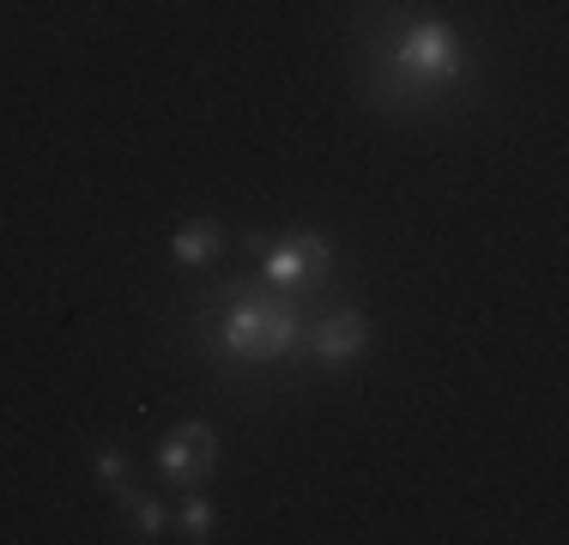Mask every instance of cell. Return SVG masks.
Wrapping results in <instances>:
<instances>
[{"instance_id":"cell-9","label":"cell","mask_w":569,"mask_h":545,"mask_svg":"<svg viewBox=\"0 0 569 545\" xmlns=\"http://www.w3.org/2000/svg\"><path fill=\"white\" fill-rule=\"evenodd\" d=\"M91 467H98V485H110L116 497L128 490V455H116V448H103V455L91 460Z\"/></svg>"},{"instance_id":"cell-2","label":"cell","mask_w":569,"mask_h":545,"mask_svg":"<svg viewBox=\"0 0 569 545\" xmlns=\"http://www.w3.org/2000/svg\"><path fill=\"white\" fill-rule=\"evenodd\" d=\"M460 61H467V54H460V37H455V24H442V19H412L395 37V73L412 86V98L418 91H437V86H455Z\"/></svg>"},{"instance_id":"cell-5","label":"cell","mask_w":569,"mask_h":545,"mask_svg":"<svg viewBox=\"0 0 569 545\" xmlns=\"http://www.w3.org/2000/svg\"><path fill=\"white\" fill-rule=\"evenodd\" d=\"M303 346H309V358L316 364H351V358H363V346H370V321L358 316V309H333V316H321L316 327H303Z\"/></svg>"},{"instance_id":"cell-4","label":"cell","mask_w":569,"mask_h":545,"mask_svg":"<svg viewBox=\"0 0 569 545\" xmlns=\"http://www.w3.org/2000/svg\"><path fill=\"white\" fill-rule=\"evenodd\" d=\"M212 467H219V436L207 425H176L164 436V448H158V473L170 485H200L212 479Z\"/></svg>"},{"instance_id":"cell-1","label":"cell","mask_w":569,"mask_h":545,"mask_svg":"<svg viewBox=\"0 0 569 545\" xmlns=\"http://www.w3.org/2000/svg\"><path fill=\"white\" fill-rule=\"evenodd\" d=\"M219 346L224 358H242V364H273L284 351L303 346V321L284 297H249V304L224 309L219 321Z\"/></svg>"},{"instance_id":"cell-6","label":"cell","mask_w":569,"mask_h":545,"mask_svg":"<svg viewBox=\"0 0 569 545\" xmlns=\"http://www.w3.org/2000/svg\"><path fill=\"white\" fill-rule=\"evenodd\" d=\"M219 249H224V230L212 225V218H194V225H182V230L170 237V255H176V267H207Z\"/></svg>"},{"instance_id":"cell-8","label":"cell","mask_w":569,"mask_h":545,"mask_svg":"<svg viewBox=\"0 0 569 545\" xmlns=\"http://www.w3.org/2000/svg\"><path fill=\"white\" fill-rule=\"evenodd\" d=\"M182 534L188 539H212V503L207 497H188L182 503Z\"/></svg>"},{"instance_id":"cell-3","label":"cell","mask_w":569,"mask_h":545,"mask_svg":"<svg viewBox=\"0 0 569 545\" xmlns=\"http://www.w3.org/2000/svg\"><path fill=\"white\" fill-rule=\"evenodd\" d=\"M328 272H333V242L321 237V230H297V237H284L267 249V279H273L279 291L328 285Z\"/></svg>"},{"instance_id":"cell-7","label":"cell","mask_w":569,"mask_h":545,"mask_svg":"<svg viewBox=\"0 0 569 545\" xmlns=\"http://www.w3.org/2000/svg\"><path fill=\"white\" fill-rule=\"evenodd\" d=\"M121 509H128V522L140 527V539H158L164 534V503H152V497H140V490H121Z\"/></svg>"}]
</instances>
